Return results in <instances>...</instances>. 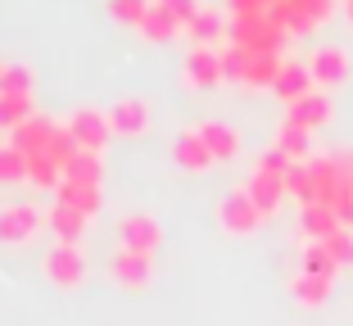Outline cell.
<instances>
[{"label":"cell","mask_w":353,"mask_h":326,"mask_svg":"<svg viewBox=\"0 0 353 326\" xmlns=\"http://www.w3.org/2000/svg\"><path fill=\"white\" fill-rule=\"evenodd\" d=\"M290 168L294 163L281 154V150H268V154L254 159V172H250V181H245V190H250V200L259 204L268 218L281 209V200L290 195Z\"/></svg>","instance_id":"6da1fadb"},{"label":"cell","mask_w":353,"mask_h":326,"mask_svg":"<svg viewBox=\"0 0 353 326\" xmlns=\"http://www.w3.org/2000/svg\"><path fill=\"white\" fill-rule=\"evenodd\" d=\"M281 54H272V50H245V45H222V68H227V77H236L240 86H272L276 82V73H281Z\"/></svg>","instance_id":"7a4b0ae2"},{"label":"cell","mask_w":353,"mask_h":326,"mask_svg":"<svg viewBox=\"0 0 353 326\" xmlns=\"http://www.w3.org/2000/svg\"><path fill=\"white\" fill-rule=\"evenodd\" d=\"M41 272L50 285H59V290H77V285L86 281V254L77 241H59L50 245V249L41 254Z\"/></svg>","instance_id":"3957f363"},{"label":"cell","mask_w":353,"mask_h":326,"mask_svg":"<svg viewBox=\"0 0 353 326\" xmlns=\"http://www.w3.org/2000/svg\"><path fill=\"white\" fill-rule=\"evenodd\" d=\"M331 10H335V0H276L272 19L281 23L285 37H303V32L322 28V23L331 19Z\"/></svg>","instance_id":"277c9868"},{"label":"cell","mask_w":353,"mask_h":326,"mask_svg":"<svg viewBox=\"0 0 353 326\" xmlns=\"http://www.w3.org/2000/svg\"><path fill=\"white\" fill-rule=\"evenodd\" d=\"M218 222H222V232H231V236H254L263 222H268V213L250 200V190L240 186V190H231V195H222Z\"/></svg>","instance_id":"5b68a950"},{"label":"cell","mask_w":353,"mask_h":326,"mask_svg":"<svg viewBox=\"0 0 353 326\" xmlns=\"http://www.w3.org/2000/svg\"><path fill=\"white\" fill-rule=\"evenodd\" d=\"M46 227V213L37 204H5L0 209V245H32Z\"/></svg>","instance_id":"8992f818"},{"label":"cell","mask_w":353,"mask_h":326,"mask_svg":"<svg viewBox=\"0 0 353 326\" xmlns=\"http://www.w3.org/2000/svg\"><path fill=\"white\" fill-rule=\"evenodd\" d=\"M68 136H73L77 150H91V154H100L104 145H109V136H114V127H109V114H100V109H73L68 114Z\"/></svg>","instance_id":"52a82bcc"},{"label":"cell","mask_w":353,"mask_h":326,"mask_svg":"<svg viewBox=\"0 0 353 326\" xmlns=\"http://www.w3.org/2000/svg\"><path fill=\"white\" fill-rule=\"evenodd\" d=\"M109 276H114L123 290H145L150 276H154V254H136V249H123L118 245L109 254Z\"/></svg>","instance_id":"ba28073f"},{"label":"cell","mask_w":353,"mask_h":326,"mask_svg":"<svg viewBox=\"0 0 353 326\" xmlns=\"http://www.w3.org/2000/svg\"><path fill=\"white\" fill-rule=\"evenodd\" d=\"M181 73H186V86H195V91L218 86L222 77H227V68H222V50H218V45H190Z\"/></svg>","instance_id":"9c48e42d"},{"label":"cell","mask_w":353,"mask_h":326,"mask_svg":"<svg viewBox=\"0 0 353 326\" xmlns=\"http://www.w3.org/2000/svg\"><path fill=\"white\" fill-rule=\"evenodd\" d=\"M118 245L123 249H136V254H154L163 245V227H159L150 213H127L118 222Z\"/></svg>","instance_id":"30bf717a"},{"label":"cell","mask_w":353,"mask_h":326,"mask_svg":"<svg viewBox=\"0 0 353 326\" xmlns=\"http://www.w3.org/2000/svg\"><path fill=\"white\" fill-rule=\"evenodd\" d=\"M303 63H308V73L317 86H335V82L349 77V50L344 45H317Z\"/></svg>","instance_id":"8fae6325"},{"label":"cell","mask_w":353,"mask_h":326,"mask_svg":"<svg viewBox=\"0 0 353 326\" xmlns=\"http://www.w3.org/2000/svg\"><path fill=\"white\" fill-rule=\"evenodd\" d=\"M172 159L181 163L186 172H208L218 159H213V150L204 145V136H199V127H186V132H176L172 141Z\"/></svg>","instance_id":"7c38bea8"},{"label":"cell","mask_w":353,"mask_h":326,"mask_svg":"<svg viewBox=\"0 0 353 326\" xmlns=\"http://www.w3.org/2000/svg\"><path fill=\"white\" fill-rule=\"evenodd\" d=\"M227 32H231L227 14H222L218 5H204V0H199V10L190 14V23H186V37H190V41H195V45H213V41H222Z\"/></svg>","instance_id":"4fadbf2b"},{"label":"cell","mask_w":353,"mask_h":326,"mask_svg":"<svg viewBox=\"0 0 353 326\" xmlns=\"http://www.w3.org/2000/svg\"><path fill=\"white\" fill-rule=\"evenodd\" d=\"M285 123L303 127V132H317V127H326V123H331V100H326V91H308L303 100L285 105Z\"/></svg>","instance_id":"5bb4252c"},{"label":"cell","mask_w":353,"mask_h":326,"mask_svg":"<svg viewBox=\"0 0 353 326\" xmlns=\"http://www.w3.org/2000/svg\"><path fill=\"white\" fill-rule=\"evenodd\" d=\"M109 127H114L118 136H145V127H150V105H145V100H136V95L118 100V105L109 109Z\"/></svg>","instance_id":"9a60e30c"},{"label":"cell","mask_w":353,"mask_h":326,"mask_svg":"<svg viewBox=\"0 0 353 326\" xmlns=\"http://www.w3.org/2000/svg\"><path fill=\"white\" fill-rule=\"evenodd\" d=\"M272 91H276L281 100H285V105H294V100H303L308 91H317V82H312L308 63L285 59V63H281V73H276V82H272Z\"/></svg>","instance_id":"2e32d148"},{"label":"cell","mask_w":353,"mask_h":326,"mask_svg":"<svg viewBox=\"0 0 353 326\" xmlns=\"http://www.w3.org/2000/svg\"><path fill=\"white\" fill-rule=\"evenodd\" d=\"M340 227H344L340 213L326 209V204H303V209H299V232H303V241H326V236H335Z\"/></svg>","instance_id":"e0dca14e"},{"label":"cell","mask_w":353,"mask_h":326,"mask_svg":"<svg viewBox=\"0 0 353 326\" xmlns=\"http://www.w3.org/2000/svg\"><path fill=\"white\" fill-rule=\"evenodd\" d=\"M199 136H204V145L213 150V159H236L240 154V132L231 123H218V118H208V123H199Z\"/></svg>","instance_id":"ac0fdd59"},{"label":"cell","mask_w":353,"mask_h":326,"mask_svg":"<svg viewBox=\"0 0 353 326\" xmlns=\"http://www.w3.org/2000/svg\"><path fill=\"white\" fill-rule=\"evenodd\" d=\"M136 28L145 32L150 41H168V37H176V32H186V28H181V19H176L172 10H163L159 0H150V5H145V14H141Z\"/></svg>","instance_id":"d6986e66"},{"label":"cell","mask_w":353,"mask_h":326,"mask_svg":"<svg viewBox=\"0 0 353 326\" xmlns=\"http://www.w3.org/2000/svg\"><path fill=\"white\" fill-rule=\"evenodd\" d=\"M272 150H281V154L290 159V163H303V159L312 154V132H303V127H294V123H281V127H276V141H272Z\"/></svg>","instance_id":"ffe728a7"},{"label":"cell","mask_w":353,"mask_h":326,"mask_svg":"<svg viewBox=\"0 0 353 326\" xmlns=\"http://www.w3.org/2000/svg\"><path fill=\"white\" fill-rule=\"evenodd\" d=\"M86 213H77V209H68V204H59L54 200V209L46 213V227H50L59 241H82V232H86Z\"/></svg>","instance_id":"44dd1931"},{"label":"cell","mask_w":353,"mask_h":326,"mask_svg":"<svg viewBox=\"0 0 353 326\" xmlns=\"http://www.w3.org/2000/svg\"><path fill=\"white\" fill-rule=\"evenodd\" d=\"M331 276H317V272H299L290 281V290H294V299H299L303 308H322L326 299H331Z\"/></svg>","instance_id":"7402d4cb"},{"label":"cell","mask_w":353,"mask_h":326,"mask_svg":"<svg viewBox=\"0 0 353 326\" xmlns=\"http://www.w3.org/2000/svg\"><path fill=\"white\" fill-rule=\"evenodd\" d=\"M54 200L68 204V209L86 213V218H95L100 213V186H82V181H63L59 190H54Z\"/></svg>","instance_id":"603a6c76"},{"label":"cell","mask_w":353,"mask_h":326,"mask_svg":"<svg viewBox=\"0 0 353 326\" xmlns=\"http://www.w3.org/2000/svg\"><path fill=\"white\" fill-rule=\"evenodd\" d=\"M100 177H104V163H100V154H91V150H73V159L63 163V181L100 186Z\"/></svg>","instance_id":"cb8c5ba5"},{"label":"cell","mask_w":353,"mask_h":326,"mask_svg":"<svg viewBox=\"0 0 353 326\" xmlns=\"http://www.w3.org/2000/svg\"><path fill=\"white\" fill-rule=\"evenodd\" d=\"M37 114L32 109V95H10V91H0V127L5 132H19L28 118Z\"/></svg>","instance_id":"d4e9b609"},{"label":"cell","mask_w":353,"mask_h":326,"mask_svg":"<svg viewBox=\"0 0 353 326\" xmlns=\"http://www.w3.org/2000/svg\"><path fill=\"white\" fill-rule=\"evenodd\" d=\"M14 181H28V154L19 145H0V186H14Z\"/></svg>","instance_id":"484cf974"},{"label":"cell","mask_w":353,"mask_h":326,"mask_svg":"<svg viewBox=\"0 0 353 326\" xmlns=\"http://www.w3.org/2000/svg\"><path fill=\"white\" fill-rule=\"evenodd\" d=\"M303 272H317V276H331L340 272V263L331 258V249H326L322 241H303Z\"/></svg>","instance_id":"4316f807"},{"label":"cell","mask_w":353,"mask_h":326,"mask_svg":"<svg viewBox=\"0 0 353 326\" xmlns=\"http://www.w3.org/2000/svg\"><path fill=\"white\" fill-rule=\"evenodd\" d=\"M0 91H10V95H32V68H28V63H5Z\"/></svg>","instance_id":"83f0119b"},{"label":"cell","mask_w":353,"mask_h":326,"mask_svg":"<svg viewBox=\"0 0 353 326\" xmlns=\"http://www.w3.org/2000/svg\"><path fill=\"white\" fill-rule=\"evenodd\" d=\"M322 245L331 249V258H335L340 267H353V227H340V232H335V236H326Z\"/></svg>","instance_id":"f1b7e54d"},{"label":"cell","mask_w":353,"mask_h":326,"mask_svg":"<svg viewBox=\"0 0 353 326\" xmlns=\"http://www.w3.org/2000/svg\"><path fill=\"white\" fill-rule=\"evenodd\" d=\"M145 5H150V0H109V10H114L118 19H127V23H141Z\"/></svg>","instance_id":"f546056e"},{"label":"cell","mask_w":353,"mask_h":326,"mask_svg":"<svg viewBox=\"0 0 353 326\" xmlns=\"http://www.w3.org/2000/svg\"><path fill=\"white\" fill-rule=\"evenodd\" d=\"M231 14H272L276 10V0H227Z\"/></svg>","instance_id":"4dcf8cb0"},{"label":"cell","mask_w":353,"mask_h":326,"mask_svg":"<svg viewBox=\"0 0 353 326\" xmlns=\"http://www.w3.org/2000/svg\"><path fill=\"white\" fill-rule=\"evenodd\" d=\"M159 5H163V10H172L176 19H181V28H186V23H190V14L199 10V0H159Z\"/></svg>","instance_id":"1f68e13d"},{"label":"cell","mask_w":353,"mask_h":326,"mask_svg":"<svg viewBox=\"0 0 353 326\" xmlns=\"http://www.w3.org/2000/svg\"><path fill=\"white\" fill-rule=\"evenodd\" d=\"M340 5H344V19L353 23V0H340Z\"/></svg>","instance_id":"d6a6232c"},{"label":"cell","mask_w":353,"mask_h":326,"mask_svg":"<svg viewBox=\"0 0 353 326\" xmlns=\"http://www.w3.org/2000/svg\"><path fill=\"white\" fill-rule=\"evenodd\" d=\"M0 77H5V63H0Z\"/></svg>","instance_id":"836d02e7"}]
</instances>
